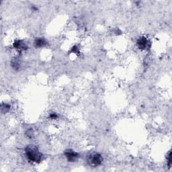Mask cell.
I'll return each instance as SVG.
<instances>
[{
  "label": "cell",
  "mask_w": 172,
  "mask_h": 172,
  "mask_svg": "<svg viewBox=\"0 0 172 172\" xmlns=\"http://www.w3.org/2000/svg\"><path fill=\"white\" fill-rule=\"evenodd\" d=\"M25 157L29 162L39 163L43 159V155L40 151L37 146L30 145L26 146L24 149Z\"/></svg>",
  "instance_id": "obj_1"
},
{
  "label": "cell",
  "mask_w": 172,
  "mask_h": 172,
  "mask_svg": "<svg viewBox=\"0 0 172 172\" xmlns=\"http://www.w3.org/2000/svg\"><path fill=\"white\" fill-rule=\"evenodd\" d=\"M103 157L98 153H93L88 157V164L92 167H98L102 163Z\"/></svg>",
  "instance_id": "obj_2"
},
{
  "label": "cell",
  "mask_w": 172,
  "mask_h": 172,
  "mask_svg": "<svg viewBox=\"0 0 172 172\" xmlns=\"http://www.w3.org/2000/svg\"><path fill=\"white\" fill-rule=\"evenodd\" d=\"M64 155L69 162H75L78 158H79V154L72 149L65 150L64 152Z\"/></svg>",
  "instance_id": "obj_3"
},
{
  "label": "cell",
  "mask_w": 172,
  "mask_h": 172,
  "mask_svg": "<svg viewBox=\"0 0 172 172\" xmlns=\"http://www.w3.org/2000/svg\"><path fill=\"white\" fill-rule=\"evenodd\" d=\"M137 45L141 50H146L150 47V43L145 37H139L137 40Z\"/></svg>",
  "instance_id": "obj_4"
},
{
  "label": "cell",
  "mask_w": 172,
  "mask_h": 172,
  "mask_svg": "<svg viewBox=\"0 0 172 172\" xmlns=\"http://www.w3.org/2000/svg\"><path fill=\"white\" fill-rule=\"evenodd\" d=\"M13 47L19 53L22 52L28 49V46L26 43L22 40H16L13 43Z\"/></svg>",
  "instance_id": "obj_5"
},
{
  "label": "cell",
  "mask_w": 172,
  "mask_h": 172,
  "mask_svg": "<svg viewBox=\"0 0 172 172\" xmlns=\"http://www.w3.org/2000/svg\"><path fill=\"white\" fill-rule=\"evenodd\" d=\"M46 44H47V42H46V39L42 37L37 38L34 41V45L36 48H42L45 46Z\"/></svg>",
  "instance_id": "obj_6"
},
{
  "label": "cell",
  "mask_w": 172,
  "mask_h": 172,
  "mask_svg": "<svg viewBox=\"0 0 172 172\" xmlns=\"http://www.w3.org/2000/svg\"><path fill=\"white\" fill-rule=\"evenodd\" d=\"M11 66L12 67V69H14V70H18L20 68V61L18 58L15 57V58H13L11 61Z\"/></svg>",
  "instance_id": "obj_7"
},
{
  "label": "cell",
  "mask_w": 172,
  "mask_h": 172,
  "mask_svg": "<svg viewBox=\"0 0 172 172\" xmlns=\"http://www.w3.org/2000/svg\"><path fill=\"white\" fill-rule=\"evenodd\" d=\"M11 109V106L9 104L7 103H2L1 104V110L3 114L7 113Z\"/></svg>",
  "instance_id": "obj_8"
},
{
  "label": "cell",
  "mask_w": 172,
  "mask_h": 172,
  "mask_svg": "<svg viewBox=\"0 0 172 172\" xmlns=\"http://www.w3.org/2000/svg\"><path fill=\"white\" fill-rule=\"evenodd\" d=\"M70 52L73 53V54H75V55H79V48H78L77 46H73V47L71 48V51H70Z\"/></svg>",
  "instance_id": "obj_9"
},
{
  "label": "cell",
  "mask_w": 172,
  "mask_h": 172,
  "mask_svg": "<svg viewBox=\"0 0 172 172\" xmlns=\"http://www.w3.org/2000/svg\"><path fill=\"white\" fill-rule=\"evenodd\" d=\"M58 118V114L57 113H55V112H52V113H50L49 114V118L51 120H55V119H57V118Z\"/></svg>",
  "instance_id": "obj_10"
},
{
  "label": "cell",
  "mask_w": 172,
  "mask_h": 172,
  "mask_svg": "<svg viewBox=\"0 0 172 172\" xmlns=\"http://www.w3.org/2000/svg\"><path fill=\"white\" fill-rule=\"evenodd\" d=\"M167 164H168L169 167L171 166V151H169V153L167 156Z\"/></svg>",
  "instance_id": "obj_11"
},
{
  "label": "cell",
  "mask_w": 172,
  "mask_h": 172,
  "mask_svg": "<svg viewBox=\"0 0 172 172\" xmlns=\"http://www.w3.org/2000/svg\"><path fill=\"white\" fill-rule=\"evenodd\" d=\"M32 10H33V11H37L38 10V8L36 7V6H33L32 7Z\"/></svg>",
  "instance_id": "obj_12"
}]
</instances>
